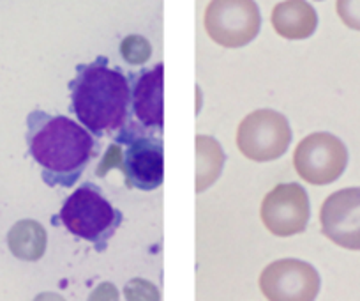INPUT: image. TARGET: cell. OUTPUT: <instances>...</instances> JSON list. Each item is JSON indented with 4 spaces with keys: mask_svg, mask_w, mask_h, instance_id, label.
Masks as SVG:
<instances>
[{
    "mask_svg": "<svg viewBox=\"0 0 360 301\" xmlns=\"http://www.w3.org/2000/svg\"><path fill=\"white\" fill-rule=\"evenodd\" d=\"M120 161H122V149H120V144L113 142V144H110L108 149L105 151V156L99 161L96 174H98L99 178H105L110 171L119 168Z\"/></svg>",
    "mask_w": 360,
    "mask_h": 301,
    "instance_id": "18",
    "label": "cell"
},
{
    "mask_svg": "<svg viewBox=\"0 0 360 301\" xmlns=\"http://www.w3.org/2000/svg\"><path fill=\"white\" fill-rule=\"evenodd\" d=\"M224 161L226 154L216 138L209 135L196 137V192L202 193L219 179Z\"/></svg>",
    "mask_w": 360,
    "mask_h": 301,
    "instance_id": "14",
    "label": "cell"
},
{
    "mask_svg": "<svg viewBox=\"0 0 360 301\" xmlns=\"http://www.w3.org/2000/svg\"><path fill=\"white\" fill-rule=\"evenodd\" d=\"M119 289L112 282H103L90 293L86 301H119Z\"/></svg>",
    "mask_w": 360,
    "mask_h": 301,
    "instance_id": "19",
    "label": "cell"
},
{
    "mask_svg": "<svg viewBox=\"0 0 360 301\" xmlns=\"http://www.w3.org/2000/svg\"><path fill=\"white\" fill-rule=\"evenodd\" d=\"M338 16L348 29L360 32V0H338Z\"/></svg>",
    "mask_w": 360,
    "mask_h": 301,
    "instance_id": "17",
    "label": "cell"
},
{
    "mask_svg": "<svg viewBox=\"0 0 360 301\" xmlns=\"http://www.w3.org/2000/svg\"><path fill=\"white\" fill-rule=\"evenodd\" d=\"M203 25L214 43L242 48L258 36L262 15L255 0H210Z\"/></svg>",
    "mask_w": 360,
    "mask_h": 301,
    "instance_id": "6",
    "label": "cell"
},
{
    "mask_svg": "<svg viewBox=\"0 0 360 301\" xmlns=\"http://www.w3.org/2000/svg\"><path fill=\"white\" fill-rule=\"evenodd\" d=\"M348 165V149L327 131H316L300 140L293 153V167L300 179L314 186L338 181Z\"/></svg>",
    "mask_w": 360,
    "mask_h": 301,
    "instance_id": "7",
    "label": "cell"
},
{
    "mask_svg": "<svg viewBox=\"0 0 360 301\" xmlns=\"http://www.w3.org/2000/svg\"><path fill=\"white\" fill-rule=\"evenodd\" d=\"M320 225L332 243L360 252V186L330 193L321 204Z\"/></svg>",
    "mask_w": 360,
    "mask_h": 301,
    "instance_id": "11",
    "label": "cell"
},
{
    "mask_svg": "<svg viewBox=\"0 0 360 301\" xmlns=\"http://www.w3.org/2000/svg\"><path fill=\"white\" fill-rule=\"evenodd\" d=\"M48 236L43 225L36 220H20L8 234V247L20 261L36 262L46 252Z\"/></svg>",
    "mask_w": 360,
    "mask_h": 301,
    "instance_id": "13",
    "label": "cell"
},
{
    "mask_svg": "<svg viewBox=\"0 0 360 301\" xmlns=\"http://www.w3.org/2000/svg\"><path fill=\"white\" fill-rule=\"evenodd\" d=\"M124 296L127 301H161L158 285L145 278H131L124 285Z\"/></svg>",
    "mask_w": 360,
    "mask_h": 301,
    "instance_id": "16",
    "label": "cell"
},
{
    "mask_svg": "<svg viewBox=\"0 0 360 301\" xmlns=\"http://www.w3.org/2000/svg\"><path fill=\"white\" fill-rule=\"evenodd\" d=\"M113 142L120 144L122 149L119 171L126 178L127 188L152 192L162 185L165 147L161 137L143 133L138 128L126 124L113 137Z\"/></svg>",
    "mask_w": 360,
    "mask_h": 301,
    "instance_id": "4",
    "label": "cell"
},
{
    "mask_svg": "<svg viewBox=\"0 0 360 301\" xmlns=\"http://www.w3.org/2000/svg\"><path fill=\"white\" fill-rule=\"evenodd\" d=\"M270 22L276 32L285 39L302 41L316 30L318 15L307 0H285L272 9Z\"/></svg>",
    "mask_w": 360,
    "mask_h": 301,
    "instance_id": "12",
    "label": "cell"
},
{
    "mask_svg": "<svg viewBox=\"0 0 360 301\" xmlns=\"http://www.w3.org/2000/svg\"><path fill=\"white\" fill-rule=\"evenodd\" d=\"M120 55L131 66H143L152 57V44L141 36H127L120 43Z\"/></svg>",
    "mask_w": 360,
    "mask_h": 301,
    "instance_id": "15",
    "label": "cell"
},
{
    "mask_svg": "<svg viewBox=\"0 0 360 301\" xmlns=\"http://www.w3.org/2000/svg\"><path fill=\"white\" fill-rule=\"evenodd\" d=\"M29 153L48 186L71 188L96 156L94 135L65 116L36 109L27 117Z\"/></svg>",
    "mask_w": 360,
    "mask_h": 301,
    "instance_id": "1",
    "label": "cell"
},
{
    "mask_svg": "<svg viewBox=\"0 0 360 301\" xmlns=\"http://www.w3.org/2000/svg\"><path fill=\"white\" fill-rule=\"evenodd\" d=\"M34 301H65V300L57 293H41L34 297Z\"/></svg>",
    "mask_w": 360,
    "mask_h": 301,
    "instance_id": "20",
    "label": "cell"
},
{
    "mask_svg": "<svg viewBox=\"0 0 360 301\" xmlns=\"http://www.w3.org/2000/svg\"><path fill=\"white\" fill-rule=\"evenodd\" d=\"M58 220L72 236L92 243L98 252H105L124 216L98 185L83 183L64 200Z\"/></svg>",
    "mask_w": 360,
    "mask_h": 301,
    "instance_id": "3",
    "label": "cell"
},
{
    "mask_svg": "<svg viewBox=\"0 0 360 301\" xmlns=\"http://www.w3.org/2000/svg\"><path fill=\"white\" fill-rule=\"evenodd\" d=\"M69 92V110L94 137H115L129 121V78L106 57L76 66Z\"/></svg>",
    "mask_w": 360,
    "mask_h": 301,
    "instance_id": "2",
    "label": "cell"
},
{
    "mask_svg": "<svg viewBox=\"0 0 360 301\" xmlns=\"http://www.w3.org/2000/svg\"><path fill=\"white\" fill-rule=\"evenodd\" d=\"M292 128L283 113L259 109L242 119L237 130V147L251 161H274L288 151Z\"/></svg>",
    "mask_w": 360,
    "mask_h": 301,
    "instance_id": "5",
    "label": "cell"
},
{
    "mask_svg": "<svg viewBox=\"0 0 360 301\" xmlns=\"http://www.w3.org/2000/svg\"><path fill=\"white\" fill-rule=\"evenodd\" d=\"M320 287L316 268L300 259L270 262L259 275V290L269 301H314Z\"/></svg>",
    "mask_w": 360,
    "mask_h": 301,
    "instance_id": "8",
    "label": "cell"
},
{
    "mask_svg": "<svg viewBox=\"0 0 360 301\" xmlns=\"http://www.w3.org/2000/svg\"><path fill=\"white\" fill-rule=\"evenodd\" d=\"M131 106L127 124L155 137H162L165 128V64L158 62L152 68H141L129 73Z\"/></svg>",
    "mask_w": 360,
    "mask_h": 301,
    "instance_id": "9",
    "label": "cell"
},
{
    "mask_svg": "<svg viewBox=\"0 0 360 301\" xmlns=\"http://www.w3.org/2000/svg\"><path fill=\"white\" fill-rule=\"evenodd\" d=\"M259 216L270 234L290 238L306 231L311 216L307 192L299 183H283L262 200Z\"/></svg>",
    "mask_w": 360,
    "mask_h": 301,
    "instance_id": "10",
    "label": "cell"
}]
</instances>
